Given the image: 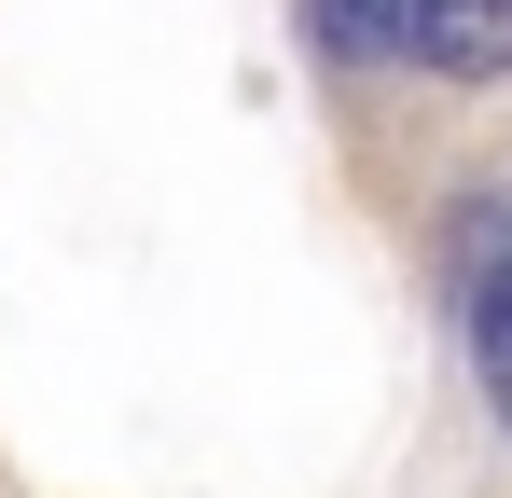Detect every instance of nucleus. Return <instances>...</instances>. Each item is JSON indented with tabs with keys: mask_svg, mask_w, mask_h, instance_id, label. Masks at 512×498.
<instances>
[{
	"mask_svg": "<svg viewBox=\"0 0 512 498\" xmlns=\"http://www.w3.org/2000/svg\"><path fill=\"white\" fill-rule=\"evenodd\" d=\"M471 360H485V402L512 429V222L471 236Z\"/></svg>",
	"mask_w": 512,
	"mask_h": 498,
	"instance_id": "nucleus-1",
	"label": "nucleus"
},
{
	"mask_svg": "<svg viewBox=\"0 0 512 498\" xmlns=\"http://www.w3.org/2000/svg\"><path fill=\"white\" fill-rule=\"evenodd\" d=\"M429 70H457V83H485V70H512V0H443L429 14V42H416Z\"/></svg>",
	"mask_w": 512,
	"mask_h": 498,
	"instance_id": "nucleus-2",
	"label": "nucleus"
},
{
	"mask_svg": "<svg viewBox=\"0 0 512 498\" xmlns=\"http://www.w3.org/2000/svg\"><path fill=\"white\" fill-rule=\"evenodd\" d=\"M429 14H443V0H319V28H333L346 56H416Z\"/></svg>",
	"mask_w": 512,
	"mask_h": 498,
	"instance_id": "nucleus-3",
	"label": "nucleus"
}]
</instances>
